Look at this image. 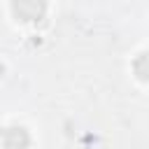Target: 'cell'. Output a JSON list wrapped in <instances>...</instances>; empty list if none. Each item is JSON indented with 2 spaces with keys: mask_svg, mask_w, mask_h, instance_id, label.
<instances>
[{
  "mask_svg": "<svg viewBox=\"0 0 149 149\" xmlns=\"http://www.w3.org/2000/svg\"><path fill=\"white\" fill-rule=\"evenodd\" d=\"M12 12L21 21H40L47 14V0H12Z\"/></svg>",
  "mask_w": 149,
  "mask_h": 149,
  "instance_id": "cell-1",
  "label": "cell"
},
{
  "mask_svg": "<svg viewBox=\"0 0 149 149\" xmlns=\"http://www.w3.org/2000/svg\"><path fill=\"white\" fill-rule=\"evenodd\" d=\"M30 135L23 126H9L2 133V147L5 149H28Z\"/></svg>",
  "mask_w": 149,
  "mask_h": 149,
  "instance_id": "cell-2",
  "label": "cell"
},
{
  "mask_svg": "<svg viewBox=\"0 0 149 149\" xmlns=\"http://www.w3.org/2000/svg\"><path fill=\"white\" fill-rule=\"evenodd\" d=\"M133 72L140 81H149V51H142L133 61Z\"/></svg>",
  "mask_w": 149,
  "mask_h": 149,
  "instance_id": "cell-3",
  "label": "cell"
}]
</instances>
